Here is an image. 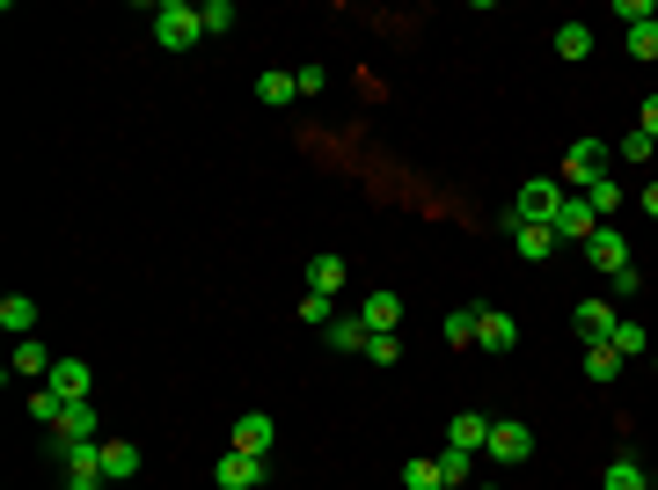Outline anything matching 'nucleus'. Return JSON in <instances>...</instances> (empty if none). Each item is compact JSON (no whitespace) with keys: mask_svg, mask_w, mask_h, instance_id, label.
Listing matches in <instances>:
<instances>
[{"mask_svg":"<svg viewBox=\"0 0 658 490\" xmlns=\"http://www.w3.org/2000/svg\"><path fill=\"white\" fill-rule=\"evenodd\" d=\"M608 169H614V140H571V154H563V183L571 191H593Z\"/></svg>","mask_w":658,"mask_h":490,"instance_id":"7ed1b4c3","label":"nucleus"},{"mask_svg":"<svg viewBox=\"0 0 658 490\" xmlns=\"http://www.w3.org/2000/svg\"><path fill=\"white\" fill-rule=\"evenodd\" d=\"M45 389H59L67 403H88V389H96V373H88V359H59V367L45 373Z\"/></svg>","mask_w":658,"mask_h":490,"instance_id":"9b49d317","label":"nucleus"},{"mask_svg":"<svg viewBox=\"0 0 658 490\" xmlns=\"http://www.w3.org/2000/svg\"><path fill=\"white\" fill-rule=\"evenodd\" d=\"M614 322H622V308H614V300H578V308H571V330H578V344H608Z\"/></svg>","mask_w":658,"mask_h":490,"instance_id":"6e6552de","label":"nucleus"},{"mask_svg":"<svg viewBox=\"0 0 658 490\" xmlns=\"http://www.w3.org/2000/svg\"><path fill=\"white\" fill-rule=\"evenodd\" d=\"M322 344H330V351H366L373 330H366V315H337L330 330H322Z\"/></svg>","mask_w":658,"mask_h":490,"instance_id":"6ab92c4d","label":"nucleus"},{"mask_svg":"<svg viewBox=\"0 0 658 490\" xmlns=\"http://www.w3.org/2000/svg\"><path fill=\"white\" fill-rule=\"evenodd\" d=\"M51 367H59V359H51L45 344L23 337V344H15V367H8V381H15V373H51Z\"/></svg>","mask_w":658,"mask_h":490,"instance_id":"cd10ccee","label":"nucleus"},{"mask_svg":"<svg viewBox=\"0 0 658 490\" xmlns=\"http://www.w3.org/2000/svg\"><path fill=\"white\" fill-rule=\"evenodd\" d=\"M557 59H593V23H563L557 29Z\"/></svg>","mask_w":658,"mask_h":490,"instance_id":"c85d7f7f","label":"nucleus"},{"mask_svg":"<svg viewBox=\"0 0 658 490\" xmlns=\"http://www.w3.org/2000/svg\"><path fill=\"white\" fill-rule=\"evenodd\" d=\"M651 15H658V0H614V23H651Z\"/></svg>","mask_w":658,"mask_h":490,"instance_id":"c9c22d12","label":"nucleus"},{"mask_svg":"<svg viewBox=\"0 0 658 490\" xmlns=\"http://www.w3.org/2000/svg\"><path fill=\"white\" fill-rule=\"evenodd\" d=\"M498 468H519V462H535V425L527 417H498L490 425V446H483Z\"/></svg>","mask_w":658,"mask_h":490,"instance_id":"20e7f679","label":"nucleus"},{"mask_svg":"<svg viewBox=\"0 0 658 490\" xmlns=\"http://www.w3.org/2000/svg\"><path fill=\"white\" fill-rule=\"evenodd\" d=\"M403 490H446V483H439V462H432V454L403 462Z\"/></svg>","mask_w":658,"mask_h":490,"instance_id":"c756f323","label":"nucleus"},{"mask_svg":"<svg viewBox=\"0 0 658 490\" xmlns=\"http://www.w3.org/2000/svg\"><path fill=\"white\" fill-rule=\"evenodd\" d=\"M292 96H300V81H292L286 67H271V74H256V103H271V110H286Z\"/></svg>","mask_w":658,"mask_h":490,"instance_id":"4be33fe9","label":"nucleus"},{"mask_svg":"<svg viewBox=\"0 0 658 490\" xmlns=\"http://www.w3.org/2000/svg\"><path fill=\"white\" fill-rule=\"evenodd\" d=\"M557 205H563V183L557 176H527V183H519V191H512V205H505V235L512 227H549L557 220Z\"/></svg>","mask_w":658,"mask_h":490,"instance_id":"f257e3e1","label":"nucleus"},{"mask_svg":"<svg viewBox=\"0 0 658 490\" xmlns=\"http://www.w3.org/2000/svg\"><path fill=\"white\" fill-rule=\"evenodd\" d=\"M490 425H498V417L454 410V417H446V446H468V454H483V446H490Z\"/></svg>","mask_w":658,"mask_h":490,"instance_id":"f8f14e48","label":"nucleus"},{"mask_svg":"<svg viewBox=\"0 0 658 490\" xmlns=\"http://www.w3.org/2000/svg\"><path fill=\"white\" fill-rule=\"evenodd\" d=\"M651 132H644V124H630V132H622V140H614V154H622V162H651Z\"/></svg>","mask_w":658,"mask_h":490,"instance_id":"2f4dec72","label":"nucleus"},{"mask_svg":"<svg viewBox=\"0 0 658 490\" xmlns=\"http://www.w3.org/2000/svg\"><path fill=\"white\" fill-rule=\"evenodd\" d=\"M585 264H593V271H622V264H630V235H622L614 220H600L593 235H585Z\"/></svg>","mask_w":658,"mask_h":490,"instance_id":"0eeeda50","label":"nucleus"},{"mask_svg":"<svg viewBox=\"0 0 658 490\" xmlns=\"http://www.w3.org/2000/svg\"><path fill=\"white\" fill-rule=\"evenodd\" d=\"M59 462H67V490H110V476H103V446H96V440L59 446Z\"/></svg>","mask_w":658,"mask_h":490,"instance_id":"423d86ee","label":"nucleus"},{"mask_svg":"<svg viewBox=\"0 0 658 490\" xmlns=\"http://www.w3.org/2000/svg\"><path fill=\"white\" fill-rule=\"evenodd\" d=\"M366 359H373V367H395V359H403V344H395V337H373V344H366Z\"/></svg>","mask_w":658,"mask_h":490,"instance_id":"58836bf2","label":"nucleus"},{"mask_svg":"<svg viewBox=\"0 0 658 490\" xmlns=\"http://www.w3.org/2000/svg\"><path fill=\"white\" fill-rule=\"evenodd\" d=\"M608 294H614V300H636V294H644V271H636V264L608 271Z\"/></svg>","mask_w":658,"mask_h":490,"instance_id":"f704fd0d","label":"nucleus"},{"mask_svg":"<svg viewBox=\"0 0 658 490\" xmlns=\"http://www.w3.org/2000/svg\"><path fill=\"white\" fill-rule=\"evenodd\" d=\"M300 322H308V330H330V322H337V300L330 294H300Z\"/></svg>","mask_w":658,"mask_h":490,"instance_id":"7c9ffc66","label":"nucleus"},{"mask_svg":"<svg viewBox=\"0 0 658 490\" xmlns=\"http://www.w3.org/2000/svg\"><path fill=\"white\" fill-rule=\"evenodd\" d=\"M432 462H439V483L446 490H476V454L468 446H439Z\"/></svg>","mask_w":658,"mask_h":490,"instance_id":"2eb2a0df","label":"nucleus"},{"mask_svg":"<svg viewBox=\"0 0 658 490\" xmlns=\"http://www.w3.org/2000/svg\"><path fill=\"white\" fill-rule=\"evenodd\" d=\"M29 417H37V425H59V417H67V395H59V389H37V395H29Z\"/></svg>","mask_w":658,"mask_h":490,"instance_id":"473e14b6","label":"nucleus"},{"mask_svg":"<svg viewBox=\"0 0 658 490\" xmlns=\"http://www.w3.org/2000/svg\"><path fill=\"white\" fill-rule=\"evenodd\" d=\"M271 440H278V425H271L264 410H242V417H235V446H242V454H264V462H271Z\"/></svg>","mask_w":658,"mask_h":490,"instance_id":"ddd939ff","label":"nucleus"},{"mask_svg":"<svg viewBox=\"0 0 658 490\" xmlns=\"http://www.w3.org/2000/svg\"><path fill=\"white\" fill-rule=\"evenodd\" d=\"M622 367H630V359H622L614 344H585V381H600V389H608V381H622Z\"/></svg>","mask_w":658,"mask_h":490,"instance_id":"412c9836","label":"nucleus"},{"mask_svg":"<svg viewBox=\"0 0 658 490\" xmlns=\"http://www.w3.org/2000/svg\"><path fill=\"white\" fill-rule=\"evenodd\" d=\"M614 351H622V359H644V351H651V330H644V322H630V315H622V322H614Z\"/></svg>","mask_w":658,"mask_h":490,"instance_id":"bb28decb","label":"nucleus"},{"mask_svg":"<svg viewBox=\"0 0 658 490\" xmlns=\"http://www.w3.org/2000/svg\"><path fill=\"white\" fill-rule=\"evenodd\" d=\"M476 490H490V483H476Z\"/></svg>","mask_w":658,"mask_h":490,"instance_id":"79ce46f5","label":"nucleus"},{"mask_svg":"<svg viewBox=\"0 0 658 490\" xmlns=\"http://www.w3.org/2000/svg\"><path fill=\"white\" fill-rule=\"evenodd\" d=\"M292 81H300V96H322V88H330V74H322L315 59H308V67H292Z\"/></svg>","mask_w":658,"mask_h":490,"instance_id":"4c0bfd02","label":"nucleus"},{"mask_svg":"<svg viewBox=\"0 0 658 490\" xmlns=\"http://www.w3.org/2000/svg\"><path fill=\"white\" fill-rule=\"evenodd\" d=\"M103 446V476H110V483H132V476H140V446L132 440H96Z\"/></svg>","mask_w":658,"mask_h":490,"instance_id":"f3484780","label":"nucleus"},{"mask_svg":"<svg viewBox=\"0 0 658 490\" xmlns=\"http://www.w3.org/2000/svg\"><path fill=\"white\" fill-rule=\"evenodd\" d=\"M476 344H483V351H512V344H519V322L498 315V308H483V337Z\"/></svg>","mask_w":658,"mask_h":490,"instance_id":"b1692460","label":"nucleus"},{"mask_svg":"<svg viewBox=\"0 0 658 490\" xmlns=\"http://www.w3.org/2000/svg\"><path fill=\"white\" fill-rule=\"evenodd\" d=\"M512 249H519L527 264H549L563 242H557V227H512Z\"/></svg>","mask_w":658,"mask_h":490,"instance_id":"a211bd4d","label":"nucleus"},{"mask_svg":"<svg viewBox=\"0 0 658 490\" xmlns=\"http://www.w3.org/2000/svg\"><path fill=\"white\" fill-rule=\"evenodd\" d=\"M630 59H658V23H636L630 29Z\"/></svg>","mask_w":658,"mask_h":490,"instance_id":"e433bc0d","label":"nucleus"},{"mask_svg":"<svg viewBox=\"0 0 658 490\" xmlns=\"http://www.w3.org/2000/svg\"><path fill=\"white\" fill-rule=\"evenodd\" d=\"M146 23H154V45L161 51H191L198 37H205V15H198L191 0H154Z\"/></svg>","mask_w":658,"mask_h":490,"instance_id":"f03ea898","label":"nucleus"},{"mask_svg":"<svg viewBox=\"0 0 658 490\" xmlns=\"http://www.w3.org/2000/svg\"><path fill=\"white\" fill-rule=\"evenodd\" d=\"M549 227H557V242H578V249H585V235H593L600 220H593V205H585V198L571 191V198L557 205V220H549Z\"/></svg>","mask_w":658,"mask_h":490,"instance_id":"1a4fd4ad","label":"nucleus"},{"mask_svg":"<svg viewBox=\"0 0 658 490\" xmlns=\"http://www.w3.org/2000/svg\"><path fill=\"white\" fill-rule=\"evenodd\" d=\"M59 432V446H81V440H103V417H96V403H67V417L51 425Z\"/></svg>","mask_w":658,"mask_h":490,"instance_id":"9d476101","label":"nucleus"},{"mask_svg":"<svg viewBox=\"0 0 658 490\" xmlns=\"http://www.w3.org/2000/svg\"><path fill=\"white\" fill-rule=\"evenodd\" d=\"M198 15H205V37H227L235 29V0H205Z\"/></svg>","mask_w":658,"mask_h":490,"instance_id":"72a5a7b5","label":"nucleus"},{"mask_svg":"<svg viewBox=\"0 0 658 490\" xmlns=\"http://www.w3.org/2000/svg\"><path fill=\"white\" fill-rule=\"evenodd\" d=\"M366 330H373V337H395V322H403V294H388V286H381V294H366Z\"/></svg>","mask_w":658,"mask_h":490,"instance_id":"dca6fc26","label":"nucleus"},{"mask_svg":"<svg viewBox=\"0 0 658 490\" xmlns=\"http://www.w3.org/2000/svg\"><path fill=\"white\" fill-rule=\"evenodd\" d=\"M600 490H644V462H636V454H614L608 476H600Z\"/></svg>","mask_w":658,"mask_h":490,"instance_id":"a878e982","label":"nucleus"},{"mask_svg":"<svg viewBox=\"0 0 658 490\" xmlns=\"http://www.w3.org/2000/svg\"><path fill=\"white\" fill-rule=\"evenodd\" d=\"M651 23H658V15H651Z\"/></svg>","mask_w":658,"mask_h":490,"instance_id":"37998d69","label":"nucleus"},{"mask_svg":"<svg viewBox=\"0 0 658 490\" xmlns=\"http://www.w3.org/2000/svg\"><path fill=\"white\" fill-rule=\"evenodd\" d=\"M37 322H45V315H37V300H29V294H8V300H0V330H8L15 344L37 337Z\"/></svg>","mask_w":658,"mask_h":490,"instance_id":"4468645a","label":"nucleus"},{"mask_svg":"<svg viewBox=\"0 0 658 490\" xmlns=\"http://www.w3.org/2000/svg\"><path fill=\"white\" fill-rule=\"evenodd\" d=\"M337 286H344V256H308V294L337 300Z\"/></svg>","mask_w":658,"mask_h":490,"instance_id":"393cba45","label":"nucleus"},{"mask_svg":"<svg viewBox=\"0 0 658 490\" xmlns=\"http://www.w3.org/2000/svg\"><path fill=\"white\" fill-rule=\"evenodd\" d=\"M636 124H644V132H651V140H658V96L644 103V110H636Z\"/></svg>","mask_w":658,"mask_h":490,"instance_id":"a19ab883","label":"nucleus"},{"mask_svg":"<svg viewBox=\"0 0 658 490\" xmlns=\"http://www.w3.org/2000/svg\"><path fill=\"white\" fill-rule=\"evenodd\" d=\"M476 337H483V300H468V308L446 315V344H454V351H468Z\"/></svg>","mask_w":658,"mask_h":490,"instance_id":"aec40b11","label":"nucleus"},{"mask_svg":"<svg viewBox=\"0 0 658 490\" xmlns=\"http://www.w3.org/2000/svg\"><path fill=\"white\" fill-rule=\"evenodd\" d=\"M264 476H271V462L264 454H242V446H227L213 462V483L219 490H264Z\"/></svg>","mask_w":658,"mask_h":490,"instance_id":"39448f33","label":"nucleus"},{"mask_svg":"<svg viewBox=\"0 0 658 490\" xmlns=\"http://www.w3.org/2000/svg\"><path fill=\"white\" fill-rule=\"evenodd\" d=\"M636 205H644V220L658 227V176H651V183H644V191H636Z\"/></svg>","mask_w":658,"mask_h":490,"instance_id":"ea45409f","label":"nucleus"},{"mask_svg":"<svg viewBox=\"0 0 658 490\" xmlns=\"http://www.w3.org/2000/svg\"><path fill=\"white\" fill-rule=\"evenodd\" d=\"M585 205H593V220H614V213H622V205H630V198H622V183H614V176H600V183H593V191H578Z\"/></svg>","mask_w":658,"mask_h":490,"instance_id":"5701e85b","label":"nucleus"}]
</instances>
